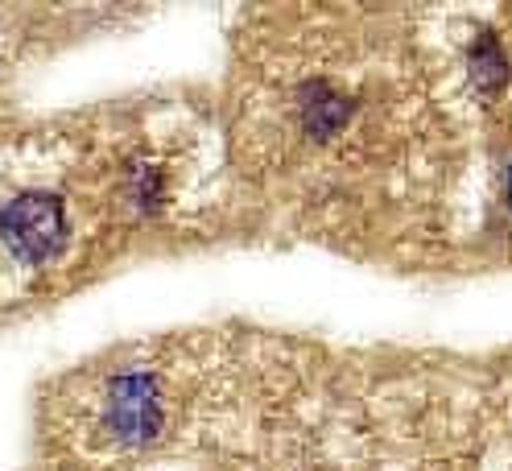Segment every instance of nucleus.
I'll list each match as a JSON object with an SVG mask.
<instances>
[{"label":"nucleus","mask_w":512,"mask_h":471,"mask_svg":"<svg viewBox=\"0 0 512 471\" xmlns=\"http://www.w3.org/2000/svg\"><path fill=\"white\" fill-rule=\"evenodd\" d=\"M62 232H67V219L54 195H21L0 211V240L17 261H46L58 253Z\"/></svg>","instance_id":"1"},{"label":"nucleus","mask_w":512,"mask_h":471,"mask_svg":"<svg viewBox=\"0 0 512 471\" xmlns=\"http://www.w3.org/2000/svg\"><path fill=\"white\" fill-rule=\"evenodd\" d=\"M471 75H475V83L484 87V91H492V87L504 83V58H500V46L492 38H484V42L471 50Z\"/></svg>","instance_id":"3"},{"label":"nucleus","mask_w":512,"mask_h":471,"mask_svg":"<svg viewBox=\"0 0 512 471\" xmlns=\"http://www.w3.org/2000/svg\"><path fill=\"white\" fill-rule=\"evenodd\" d=\"M508 203H512V170H508Z\"/></svg>","instance_id":"4"},{"label":"nucleus","mask_w":512,"mask_h":471,"mask_svg":"<svg viewBox=\"0 0 512 471\" xmlns=\"http://www.w3.org/2000/svg\"><path fill=\"white\" fill-rule=\"evenodd\" d=\"M108 422L124 443H149L162 426V401H157L153 376H120L112 385Z\"/></svg>","instance_id":"2"}]
</instances>
